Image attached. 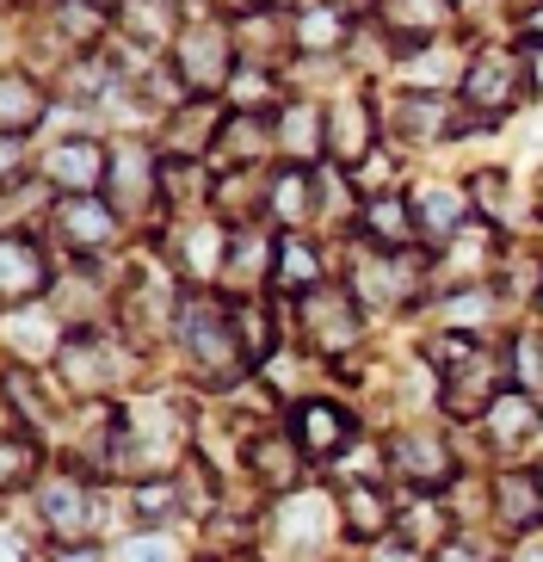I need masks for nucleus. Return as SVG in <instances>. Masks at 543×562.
I'll return each mask as SVG.
<instances>
[{
  "label": "nucleus",
  "instance_id": "nucleus-1",
  "mask_svg": "<svg viewBox=\"0 0 543 562\" xmlns=\"http://www.w3.org/2000/svg\"><path fill=\"white\" fill-rule=\"evenodd\" d=\"M180 334H185V352L204 378H229L235 364H247L241 340H235V322L216 310L211 297H185L180 303Z\"/></svg>",
  "mask_w": 543,
  "mask_h": 562
},
{
  "label": "nucleus",
  "instance_id": "nucleus-2",
  "mask_svg": "<svg viewBox=\"0 0 543 562\" xmlns=\"http://www.w3.org/2000/svg\"><path fill=\"white\" fill-rule=\"evenodd\" d=\"M56 235L75 254H105L117 241V204L93 199V192H68V199H56Z\"/></svg>",
  "mask_w": 543,
  "mask_h": 562
},
{
  "label": "nucleus",
  "instance_id": "nucleus-3",
  "mask_svg": "<svg viewBox=\"0 0 543 562\" xmlns=\"http://www.w3.org/2000/svg\"><path fill=\"white\" fill-rule=\"evenodd\" d=\"M296 315H303V334H309V347H321V352H346L352 340H359V310H352V297H346V291L315 284V291H303Z\"/></svg>",
  "mask_w": 543,
  "mask_h": 562
},
{
  "label": "nucleus",
  "instance_id": "nucleus-4",
  "mask_svg": "<svg viewBox=\"0 0 543 562\" xmlns=\"http://www.w3.org/2000/svg\"><path fill=\"white\" fill-rule=\"evenodd\" d=\"M223 75H229V44H223V32H216L211 19L185 25L180 32V81L204 100L211 87H223Z\"/></svg>",
  "mask_w": 543,
  "mask_h": 562
},
{
  "label": "nucleus",
  "instance_id": "nucleus-5",
  "mask_svg": "<svg viewBox=\"0 0 543 562\" xmlns=\"http://www.w3.org/2000/svg\"><path fill=\"white\" fill-rule=\"evenodd\" d=\"M519 75H525V56L512 50H488L470 63V75H463V93H470V105H482V112H507L512 100H519Z\"/></svg>",
  "mask_w": 543,
  "mask_h": 562
},
{
  "label": "nucleus",
  "instance_id": "nucleus-6",
  "mask_svg": "<svg viewBox=\"0 0 543 562\" xmlns=\"http://www.w3.org/2000/svg\"><path fill=\"white\" fill-rule=\"evenodd\" d=\"M494 396H500V364H494L488 347H476L463 364L444 371V408L451 414H488Z\"/></svg>",
  "mask_w": 543,
  "mask_h": 562
},
{
  "label": "nucleus",
  "instance_id": "nucleus-7",
  "mask_svg": "<svg viewBox=\"0 0 543 562\" xmlns=\"http://www.w3.org/2000/svg\"><path fill=\"white\" fill-rule=\"evenodd\" d=\"M44 284H49L44 248L25 229H13L7 235V260H0V297H7V310H25L32 297H44Z\"/></svg>",
  "mask_w": 543,
  "mask_h": 562
},
{
  "label": "nucleus",
  "instance_id": "nucleus-8",
  "mask_svg": "<svg viewBox=\"0 0 543 562\" xmlns=\"http://www.w3.org/2000/svg\"><path fill=\"white\" fill-rule=\"evenodd\" d=\"M37 513H44V526L63 538V544H75L87 526H93V488L75 476H49L37 482Z\"/></svg>",
  "mask_w": 543,
  "mask_h": 562
},
{
  "label": "nucleus",
  "instance_id": "nucleus-9",
  "mask_svg": "<svg viewBox=\"0 0 543 562\" xmlns=\"http://www.w3.org/2000/svg\"><path fill=\"white\" fill-rule=\"evenodd\" d=\"M383 458H389V470L401 482H414V488H439V482L451 476V451H444V439H432V432H395L389 446H383Z\"/></svg>",
  "mask_w": 543,
  "mask_h": 562
},
{
  "label": "nucleus",
  "instance_id": "nucleus-10",
  "mask_svg": "<svg viewBox=\"0 0 543 562\" xmlns=\"http://www.w3.org/2000/svg\"><path fill=\"white\" fill-rule=\"evenodd\" d=\"M105 173H112V155L99 149V143H87V136H75V143H56V149L44 155V180L68 186V192H93Z\"/></svg>",
  "mask_w": 543,
  "mask_h": 562
},
{
  "label": "nucleus",
  "instance_id": "nucleus-11",
  "mask_svg": "<svg viewBox=\"0 0 543 562\" xmlns=\"http://www.w3.org/2000/svg\"><path fill=\"white\" fill-rule=\"evenodd\" d=\"M377 7H383V25H389L401 56H420L427 37L444 25V0H377Z\"/></svg>",
  "mask_w": 543,
  "mask_h": 562
},
{
  "label": "nucleus",
  "instance_id": "nucleus-12",
  "mask_svg": "<svg viewBox=\"0 0 543 562\" xmlns=\"http://www.w3.org/2000/svg\"><path fill=\"white\" fill-rule=\"evenodd\" d=\"M371 143H377V124H371V105L346 93V100L328 112V149H333V161H340V167H359L364 155H371Z\"/></svg>",
  "mask_w": 543,
  "mask_h": 562
},
{
  "label": "nucleus",
  "instance_id": "nucleus-13",
  "mask_svg": "<svg viewBox=\"0 0 543 562\" xmlns=\"http://www.w3.org/2000/svg\"><path fill=\"white\" fill-rule=\"evenodd\" d=\"M340 526H346V538H359V544H371V538H383V531L395 526V513H389L377 482H340Z\"/></svg>",
  "mask_w": 543,
  "mask_h": 562
},
{
  "label": "nucleus",
  "instance_id": "nucleus-14",
  "mask_svg": "<svg viewBox=\"0 0 543 562\" xmlns=\"http://www.w3.org/2000/svg\"><path fill=\"white\" fill-rule=\"evenodd\" d=\"M105 186H112V199H117V211H136V204L161 186V167L148 161V149L143 143H117L112 149V173H105Z\"/></svg>",
  "mask_w": 543,
  "mask_h": 562
},
{
  "label": "nucleus",
  "instance_id": "nucleus-15",
  "mask_svg": "<svg viewBox=\"0 0 543 562\" xmlns=\"http://www.w3.org/2000/svg\"><path fill=\"white\" fill-rule=\"evenodd\" d=\"M340 37H346V7L340 0H309V7L291 13V44L296 50L328 56V50H340Z\"/></svg>",
  "mask_w": 543,
  "mask_h": 562
},
{
  "label": "nucleus",
  "instance_id": "nucleus-16",
  "mask_svg": "<svg viewBox=\"0 0 543 562\" xmlns=\"http://www.w3.org/2000/svg\"><path fill=\"white\" fill-rule=\"evenodd\" d=\"M482 420H488V439L500 451H519L531 432H538V396H525V390H500Z\"/></svg>",
  "mask_w": 543,
  "mask_h": 562
},
{
  "label": "nucleus",
  "instance_id": "nucleus-17",
  "mask_svg": "<svg viewBox=\"0 0 543 562\" xmlns=\"http://www.w3.org/2000/svg\"><path fill=\"white\" fill-rule=\"evenodd\" d=\"M44 112H49V93L32 81V75H7V87H0V131L13 136V143H25V131L32 124H44Z\"/></svg>",
  "mask_w": 543,
  "mask_h": 562
},
{
  "label": "nucleus",
  "instance_id": "nucleus-18",
  "mask_svg": "<svg viewBox=\"0 0 543 562\" xmlns=\"http://www.w3.org/2000/svg\"><path fill=\"white\" fill-rule=\"evenodd\" d=\"M346 439H352V420H346L333 402H303V408H296V446L309 451V458L346 451Z\"/></svg>",
  "mask_w": 543,
  "mask_h": 562
},
{
  "label": "nucleus",
  "instance_id": "nucleus-19",
  "mask_svg": "<svg viewBox=\"0 0 543 562\" xmlns=\"http://www.w3.org/2000/svg\"><path fill=\"white\" fill-rule=\"evenodd\" d=\"M408 204H414V223H420V235H439V248H451V241L463 235V211H470V204H463L451 186H420Z\"/></svg>",
  "mask_w": 543,
  "mask_h": 562
},
{
  "label": "nucleus",
  "instance_id": "nucleus-20",
  "mask_svg": "<svg viewBox=\"0 0 543 562\" xmlns=\"http://www.w3.org/2000/svg\"><path fill=\"white\" fill-rule=\"evenodd\" d=\"M364 235L389 254H408L420 241V223H414V204L408 199H371L364 204Z\"/></svg>",
  "mask_w": 543,
  "mask_h": 562
},
{
  "label": "nucleus",
  "instance_id": "nucleus-21",
  "mask_svg": "<svg viewBox=\"0 0 543 562\" xmlns=\"http://www.w3.org/2000/svg\"><path fill=\"white\" fill-rule=\"evenodd\" d=\"M494 513L507 519V526H538L543 519V488H538V476H525V470H512V476H500L494 482Z\"/></svg>",
  "mask_w": 543,
  "mask_h": 562
},
{
  "label": "nucleus",
  "instance_id": "nucleus-22",
  "mask_svg": "<svg viewBox=\"0 0 543 562\" xmlns=\"http://www.w3.org/2000/svg\"><path fill=\"white\" fill-rule=\"evenodd\" d=\"M247 463L265 488H296V470H303V446L296 439H253L247 446Z\"/></svg>",
  "mask_w": 543,
  "mask_h": 562
},
{
  "label": "nucleus",
  "instance_id": "nucleus-23",
  "mask_svg": "<svg viewBox=\"0 0 543 562\" xmlns=\"http://www.w3.org/2000/svg\"><path fill=\"white\" fill-rule=\"evenodd\" d=\"M63 371L75 390H99V383L112 378V364H105V347H99V334H75L63 347Z\"/></svg>",
  "mask_w": 543,
  "mask_h": 562
},
{
  "label": "nucleus",
  "instance_id": "nucleus-24",
  "mask_svg": "<svg viewBox=\"0 0 543 562\" xmlns=\"http://www.w3.org/2000/svg\"><path fill=\"white\" fill-rule=\"evenodd\" d=\"M279 136H284V155L303 167L315 149H321V136H328V117L315 112V105H291V112H284V124H279Z\"/></svg>",
  "mask_w": 543,
  "mask_h": 562
},
{
  "label": "nucleus",
  "instance_id": "nucleus-25",
  "mask_svg": "<svg viewBox=\"0 0 543 562\" xmlns=\"http://www.w3.org/2000/svg\"><path fill=\"white\" fill-rule=\"evenodd\" d=\"M229 322H235V340H241L247 364L272 359V315H265V303H260V297H241Z\"/></svg>",
  "mask_w": 543,
  "mask_h": 562
},
{
  "label": "nucleus",
  "instance_id": "nucleus-26",
  "mask_svg": "<svg viewBox=\"0 0 543 562\" xmlns=\"http://www.w3.org/2000/svg\"><path fill=\"white\" fill-rule=\"evenodd\" d=\"M272 272H279V284H291V291H315V284H321V260H315L309 241H296V235H284V241H279Z\"/></svg>",
  "mask_w": 543,
  "mask_h": 562
},
{
  "label": "nucleus",
  "instance_id": "nucleus-27",
  "mask_svg": "<svg viewBox=\"0 0 543 562\" xmlns=\"http://www.w3.org/2000/svg\"><path fill=\"white\" fill-rule=\"evenodd\" d=\"M32 476H37V446H32V432H25V420L7 414V488H32Z\"/></svg>",
  "mask_w": 543,
  "mask_h": 562
},
{
  "label": "nucleus",
  "instance_id": "nucleus-28",
  "mask_svg": "<svg viewBox=\"0 0 543 562\" xmlns=\"http://www.w3.org/2000/svg\"><path fill=\"white\" fill-rule=\"evenodd\" d=\"M395 531H401V544H444V513L439 501H414V507L395 513Z\"/></svg>",
  "mask_w": 543,
  "mask_h": 562
},
{
  "label": "nucleus",
  "instance_id": "nucleus-29",
  "mask_svg": "<svg viewBox=\"0 0 543 562\" xmlns=\"http://www.w3.org/2000/svg\"><path fill=\"white\" fill-rule=\"evenodd\" d=\"M265 204H272V211L284 216V223H303V216H309V173H303V167H284L279 180H272V192H265Z\"/></svg>",
  "mask_w": 543,
  "mask_h": 562
},
{
  "label": "nucleus",
  "instance_id": "nucleus-30",
  "mask_svg": "<svg viewBox=\"0 0 543 562\" xmlns=\"http://www.w3.org/2000/svg\"><path fill=\"white\" fill-rule=\"evenodd\" d=\"M359 284H364L371 303H401L408 297V291H401V284H408V266H401V254H395V260H371L359 272Z\"/></svg>",
  "mask_w": 543,
  "mask_h": 562
},
{
  "label": "nucleus",
  "instance_id": "nucleus-31",
  "mask_svg": "<svg viewBox=\"0 0 543 562\" xmlns=\"http://www.w3.org/2000/svg\"><path fill=\"white\" fill-rule=\"evenodd\" d=\"M56 19H63V32L75 37V44H93L99 25H105V7H99V0H56Z\"/></svg>",
  "mask_w": 543,
  "mask_h": 562
},
{
  "label": "nucleus",
  "instance_id": "nucleus-32",
  "mask_svg": "<svg viewBox=\"0 0 543 562\" xmlns=\"http://www.w3.org/2000/svg\"><path fill=\"white\" fill-rule=\"evenodd\" d=\"M173 513H180V482H143L136 488V519L143 526H161Z\"/></svg>",
  "mask_w": 543,
  "mask_h": 562
},
{
  "label": "nucleus",
  "instance_id": "nucleus-33",
  "mask_svg": "<svg viewBox=\"0 0 543 562\" xmlns=\"http://www.w3.org/2000/svg\"><path fill=\"white\" fill-rule=\"evenodd\" d=\"M216 143H223V149H229V155H241V161H253V155H260L265 149V124H260V117H229V124H223V131H216Z\"/></svg>",
  "mask_w": 543,
  "mask_h": 562
},
{
  "label": "nucleus",
  "instance_id": "nucleus-34",
  "mask_svg": "<svg viewBox=\"0 0 543 562\" xmlns=\"http://www.w3.org/2000/svg\"><path fill=\"white\" fill-rule=\"evenodd\" d=\"M124 25H131V32H148V44H161L167 25H173V7H167V0H131V7H124Z\"/></svg>",
  "mask_w": 543,
  "mask_h": 562
},
{
  "label": "nucleus",
  "instance_id": "nucleus-35",
  "mask_svg": "<svg viewBox=\"0 0 543 562\" xmlns=\"http://www.w3.org/2000/svg\"><path fill=\"white\" fill-rule=\"evenodd\" d=\"M512 371H519L512 390H525V396L543 402V340H519V347H512Z\"/></svg>",
  "mask_w": 543,
  "mask_h": 562
},
{
  "label": "nucleus",
  "instance_id": "nucleus-36",
  "mask_svg": "<svg viewBox=\"0 0 543 562\" xmlns=\"http://www.w3.org/2000/svg\"><path fill=\"white\" fill-rule=\"evenodd\" d=\"M229 100L241 105L247 117L260 112V105L272 100V81H265V68H241V75H229Z\"/></svg>",
  "mask_w": 543,
  "mask_h": 562
},
{
  "label": "nucleus",
  "instance_id": "nucleus-37",
  "mask_svg": "<svg viewBox=\"0 0 543 562\" xmlns=\"http://www.w3.org/2000/svg\"><path fill=\"white\" fill-rule=\"evenodd\" d=\"M161 192L167 199H204V173H197V167H185V161H167L161 167Z\"/></svg>",
  "mask_w": 543,
  "mask_h": 562
},
{
  "label": "nucleus",
  "instance_id": "nucleus-38",
  "mask_svg": "<svg viewBox=\"0 0 543 562\" xmlns=\"http://www.w3.org/2000/svg\"><path fill=\"white\" fill-rule=\"evenodd\" d=\"M229 272L235 279H260L265 272V248H260V235H235V248H229Z\"/></svg>",
  "mask_w": 543,
  "mask_h": 562
},
{
  "label": "nucleus",
  "instance_id": "nucleus-39",
  "mask_svg": "<svg viewBox=\"0 0 543 562\" xmlns=\"http://www.w3.org/2000/svg\"><path fill=\"white\" fill-rule=\"evenodd\" d=\"M439 562H500L488 550V538H476V531H457V538H444L439 544Z\"/></svg>",
  "mask_w": 543,
  "mask_h": 562
},
{
  "label": "nucleus",
  "instance_id": "nucleus-40",
  "mask_svg": "<svg viewBox=\"0 0 543 562\" xmlns=\"http://www.w3.org/2000/svg\"><path fill=\"white\" fill-rule=\"evenodd\" d=\"M444 117H439V105H427V100H408V105H395V131H408V136H427V131H439Z\"/></svg>",
  "mask_w": 543,
  "mask_h": 562
},
{
  "label": "nucleus",
  "instance_id": "nucleus-41",
  "mask_svg": "<svg viewBox=\"0 0 543 562\" xmlns=\"http://www.w3.org/2000/svg\"><path fill=\"white\" fill-rule=\"evenodd\" d=\"M216 124H211V105H204V112H180V124H173V149L180 155H192V149H204V143H197V136H211Z\"/></svg>",
  "mask_w": 543,
  "mask_h": 562
},
{
  "label": "nucleus",
  "instance_id": "nucleus-42",
  "mask_svg": "<svg viewBox=\"0 0 543 562\" xmlns=\"http://www.w3.org/2000/svg\"><path fill=\"white\" fill-rule=\"evenodd\" d=\"M124 562H173V557H167L161 538H131V544H124Z\"/></svg>",
  "mask_w": 543,
  "mask_h": 562
},
{
  "label": "nucleus",
  "instance_id": "nucleus-43",
  "mask_svg": "<svg viewBox=\"0 0 543 562\" xmlns=\"http://www.w3.org/2000/svg\"><path fill=\"white\" fill-rule=\"evenodd\" d=\"M371 562H420V550H414V544H377V550H371Z\"/></svg>",
  "mask_w": 543,
  "mask_h": 562
},
{
  "label": "nucleus",
  "instance_id": "nucleus-44",
  "mask_svg": "<svg viewBox=\"0 0 543 562\" xmlns=\"http://www.w3.org/2000/svg\"><path fill=\"white\" fill-rule=\"evenodd\" d=\"M56 562H99V550H87V544H63V550H56Z\"/></svg>",
  "mask_w": 543,
  "mask_h": 562
},
{
  "label": "nucleus",
  "instance_id": "nucleus-45",
  "mask_svg": "<svg viewBox=\"0 0 543 562\" xmlns=\"http://www.w3.org/2000/svg\"><path fill=\"white\" fill-rule=\"evenodd\" d=\"M525 81L543 87V44H538V50H525Z\"/></svg>",
  "mask_w": 543,
  "mask_h": 562
},
{
  "label": "nucleus",
  "instance_id": "nucleus-46",
  "mask_svg": "<svg viewBox=\"0 0 543 562\" xmlns=\"http://www.w3.org/2000/svg\"><path fill=\"white\" fill-rule=\"evenodd\" d=\"M512 562H543V538H538V544H525V550H519Z\"/></svg>",
  "mask_w": 543,
  "mask_h": 562
},
{
  "label": "nucleus",
  "instance_id": "nucleus-47",
  "mask_svg": "<svg viewBox=\"0 0 543 562\" xmlns=\"http://www.w3.org/2000/svg\"><path fill=\"white\" fill-rule=\"evenodd\" d=\"M531 37H538V44H543V7H538V13H531Z\"/></svg>",
  "mask_w": 543,
  "mask_h": 562
},
{
  "label": "nucleus",
  "instance_id": "nucleus-48",
  "mask_svg": "<svg viewBox=\"0 0 543 562\" xmlns=\"http://www.w3.org/2000/svg\"><path fill=\"white\" fill-rule=\"evenodd\" d=\"M538 322H543V291H538Z\"/></svg>",
  "mask_w": 543,
  "mask_h": 562
},
{
  "label": "nucleus",
  "instance_id": "nucleus-49",
  "mask_svg": "<svg viewBox=\"0 0 543 562\" xmlns=\"http://www.w3.org/2000/svg\"><path fill=\"white\" fill-rule=\"evenodd\" d=\"M538 204H543V186H538Z\"/></svg>",
  "mask_w": 543,
  "mask_h": 562
}]
</instances>
